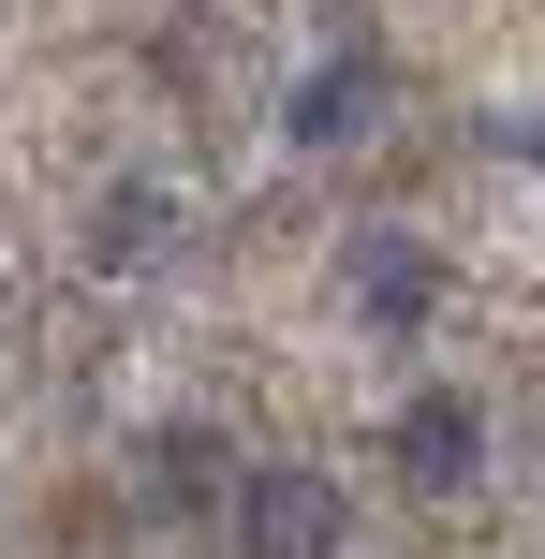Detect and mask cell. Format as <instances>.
<instances>
[{
	"label": "cell",
	"instance_id": "1",
	"mask_svg": "<svg viewBox=\"0 0 545 559\" xmlns=\"http://www.w3.org/2000/svg\"><path fill=\"white\" fill-rule=\"evenodd\" d=\"M236 545H251V559H324V545H340V486H324V472H251V486H236Z\"/></svg>",
	"mask_w": 545,
	"mask_h": 559
},
{
	"label": "cell",
	"instance_id": "2",
	"mask_svg": "<svg viewBox=\"0 0 545 559\" xmlns=\"http://www.w3.org/2000/svg\"><path fill=\"white\" fill-rule=\"evenodd\" d=\"M399 472L413 486H472V472H487V427H472L458 397H413V413H399Z\"/></svg>",
	"mask_w": 545,
	"mask_h": 559
},
{
	"label": "cell",
	"instance_id": "3",
	"mask_svg": "<svg viewBox=\"0 0 545 559\" xmlns=\"http://www.w3.org/2000/svg\"><path fill=\"white\" fill-rule=\"evenodd\" d=\"M354 309H369V324H413V309H428V251H413L399 222L354 236Z\"/></svg>",
	"mask_w": 545,
	"mask_h": 559
},
{
	"label": "cell",
	"instance_id": "4",
	"mask_svg": "<svg viewBox=\"0 0 545 559\" xmlns=\"http://www.w3.org/2000/svg\"><path fill=\"white\" fill-rule=\"evenodd\" d=\"M354 118H369V74H354V59H340V74H310V88H295V133H354Z\"/></svg>",
	"mask_w": 545,
	"mask_h": 559
},
{
	"label": "cell",
	"instance_id": "5",
	"mask_svg": "<svg viewBox=\"0 0 545 559\" xmlns=\"http://www.w3.org/2000/svg\"><path fill=\"white\" fill-rule=\"evenodd\" d=\"M147 472H163L177 501H192V486H236V456L206 442V427H163V442H147Z\"/></svg>",
	"mask_w": 545,
	"mask_h": 559
},
{
	"label": "cell",
	"instance_id": "6",
	"mask_svg": "<svg viewBox=\"0 0 545 559\" xmlns=\"http://www.w3.org/2000/svg\"><path fill=\"white\" fill-rule=\"evenodd\" d=\"M163 236H177V206H163V192H118V206H104V265H147Z\"/></svg>",
	"mask_w": 545,
	"mask_h": 559
}]
</instances>
